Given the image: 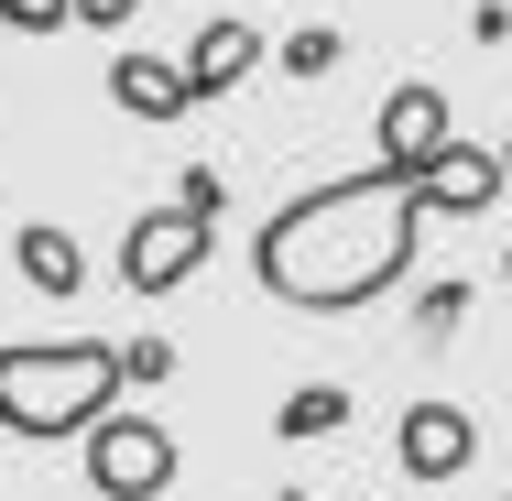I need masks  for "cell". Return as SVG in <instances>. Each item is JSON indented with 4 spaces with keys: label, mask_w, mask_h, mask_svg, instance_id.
<instances>
[{
    "label": "cell",
    "mask_w": 512,
    "mask_h": 501,
    "mask_svg": "<svg viewBox=\"0 0 512 501\" xmlns=\"http://www.w3.org/2000/svg\"><path fill=\"white\" fill-rule=\"evenodd\" d=\"M414 240H425V197L414 175L371 164V175H338V186H306L262 218L251 240V273L273 305H306V316H349V305L393 295L414 273Z\"/></svg>",
    "instance_id": "1"
},
{
    "label": "cell",
    "mask_w": 512,
    "mask_h": 501,
    "mask_svg": "<svg viewBox=\"0 0 512 501\" xmlns=\"http://www.w3.org/2000/svg\"><path fill=\"white\" fill-rule=\"evenodd\" d=\"M131 382V360L99 338H44V349H0V425L55 447V436H99L109 403Z\"/></svg>",
    "instance_id": "2"
},
{
    "label": "cell",
    "mask_w": 512,
    "mask_h": 501,
    "mask_svg": "<svg viewBox=\"0 0 512 501\" xmlns=\"http://www.w3.org/2000/svg\"><path fill=\"white\" fill-rule=\"evenodd\" d=\"M88 491L99 501H164L175 491V436L164 414H109L88 436Z\"/></svg>",
    "instance_id": "3"
},
{
    "label": "cell",
    "mask_w": 512,
    "mask_h": 501,
    "mask_svg": "<svg viewBox=\"0 0 512 501\" xmlns=\"http://www.w3.org/2000/svg\"><path fill=\"white\" fill-rule=\"evenodd\" d=\"M207 240H218V218H197L186 197H175V207H142L131 240H120V284H131V295H175V284L207 262Z\"/></svg>",
    "instance_id": "4"
},
{
    "label": "cell",
    "mask_w": 512,
    "mask_h": 501,
    "mask_svg": "<svg viewBox=\"0 0 512 501\" xmlns=\"http://www.w3.org/2000/svg\"><path fill=\"white\" fill-rule=\"evenodd\" d=\"M469 458H480V414H458V403L393 414V469H404V480H458Z\"/></svg>",
    "instance_id": "5"
},
{
    "label": "cell",
    "mask_w": 512,
    "mask_h": 501,
    "mask_svg": "<svg viewBox=\"0 0 512 501\" xmlns=\"http://www.w3.org/2000/svg\"><path fill=\"white\" fill-rule=\"evenodd\" d=\"M414 197H425V218H480V207H502V197H512V164H502V153L447 142V153L414 175Z\"/></svg>",
    "instance_id": "6"
},
{
    "label": "cell",
    "mask_w": 512,
    "mask_h": 501,
    "mask_svg": "<svg viewBox=\"0 0 512 501\" xmlns=\"http://www.w3.org/2000/svg\"><path fill=\"white\" fill-rule=\"evenodd\" d=\"M371 131H382V164H393V175H425V164H436V153L458 142V131H447V99H436L425 77H414V88H393Z\"/></svg>",
    "instance_id": "7"
},
{
    "label": "cell",
    "mask_w": 512,
    "mask_h": 501,
    "mask_svg": "<svg viewBox=\"0 0 512 501\" xmlns=\"http://www.w3.org/2000/svg\"><path fill=\"white\" fill-rule=\"evenodd\" d=\"M251 66H262V33H251L240 11L197 22V44H186V88H197V99H229V88H240Z\"/></svg>",
    "instance_id": "8"
},
{
    "label": "cell",
    "mask_w": 512,
    "mask_h": 501,
    "mask_svg": "<svg viewBox=\"0 0 512 501\" xmlns=\"http://www.w3.org/2000/svg\"><path fill=\"white\" fill-rule=\"evenodd\" d=\"M109 99L131 109V120H186L197 88H186V66H164V55H120V66H109Z\"/></svg>",
    "instance_id": "9"
},
{
    "label": "cell",
    "mask_w": 512,
    "mask_h": 501,
    "mask_svg": "<svg viewBox=\"0 0 512 501\" xmlns=\"http://www.w3.org/2000/svg\"><path fill=\"white\" fill-rule=\"evenodd\" d=\"M11 262H22V284H33V295H77V284H88V251H77L66 229H44V218L22 229V251H11Z\"/></svg>",
    "instance_id": "10"
},
{
    "label": "cell",
    "mask_w": 512,
    "mask_h": 501,
    "mask_svg": "<svg viewBox=\"0 0 512 501\" xmlns=\"http://www.w3.org/2000/svg\"><path fill=\"white\" fill-rule=\"evenodd\" d=\"M273 425H284V436H338V425H349V393H338V382H295Z\"/></svg>",
    "instance_id": "11"
},
{
    "label": "cell",
    "mask_w": 512,
    "mask_h": 501,
    "mask_svg": "<svg viewBox=\"0 0 512 501\" xmlns=\"http://www.w3.org/2000/svg\"><path fill=\"white\" fill-rule=\"evenodd\" d=\"M327 66H338V33H327V22H306V33L284 44V77H327Z\"/></svg>",
    "instance_id": "12"
},
{
    "label": "cell",
    "mask_w": 512,
    "mask_h": 501,
    "mask_svg": "<svg viewBox=\"0 0 512 501\" xmlns=\"http://www.w3.org/2000/svg\"><path fill=\"white\" fill-rule=\"evenodd\" d=\"M0 22H11V33H66L77 0H0Z\"/></svg>",
    "instance_id": "13"
},
{
    "label": "cell",
    "mask_w": 512,
    "mask_h": 501,
    "mask_svg": "<svg viewBox=\"0 0 512 501\" xmlns=\"http://www.w3.org/2000/svg\"><path fill=\"white\" fill-rule=\"evenodd\" d=\"M175 197L197 207V218H218V207H229V186H218V164H197V175H186V186H175Z\"/></svg>",
    "instance_id": "14"
},
{
    "label": "cell",
    "mask_w": 512,
    "mask_h": 501,
    "mask_svg": "<svg viewBox=\"0 0 512 501\" xmlns=\"http://www.w3.org/2000/svg\"><path fill=\"white\" fill-rule=\"evenodd\" d=\"M120 360H131V382H164V371H175V349H164V338H131Z\"/></svg>",
    "instance_id": "15"
},
{
    "label": "cell",
    "mask_w": 512,
    "mask_h": 501,
    "mask_svg": "<svg viewBox=\"0 0 512 501\" xmlns=\"http://www.w3.org/2000/svg\"><path fill=\"white\" fill-rule=\"evenodd\" d=\"M131 11H142V0H77V22H99V33H109V22H131Z\"/></svg>",
    "instance_id": "16"
},
{
    "label": "cell",
    "mask_w": 512,
    "mask_h": 501,
    "mask_svg": "<svg viewBox=\"0 0 512 501\" xmlns=\"http://www.w3.org/2000/svg\"><path fill=\"white\" fill-rule=\"evenodd\" d=\"M502 164H512V142H502Z\"/></svg>",
    "instance_id": "17"
}]
</instances>
